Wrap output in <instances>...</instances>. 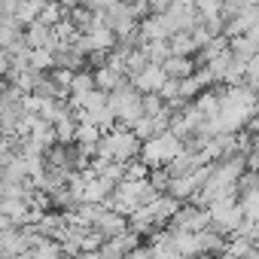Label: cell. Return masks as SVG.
Returning <instances> with one entry per match:
<instances>
[{
  "instance_id": "obj_7",
  "label": "cell",
  "mask_w": 259,
  "mask_h": 259,
  "mask_svg": "<svg viewBox=\"0 0 259 259\" xmlns=\"http://www.w3.org/2000/svg\"><path fill=\"white\" fill-rule=\"evenodd\" d=\"M95 232H98L104 241H113V238H119V235L128 232V217L119 213V210H113V207H107V213L101 217V223L95 226Z\"/></svg>"
},
{
  "instance_id": "obj_3",
  "label": "cell",
  "mask_w": 259,
  "mask_h": 259,
  "mask_svg": "<svg viewBox=\"0 0 259 259\" xmlns=\"http://www.w3.org/2000/svg\"><path fill=\"white\" fill-rule=\"evenodd\" d=\"M186 150V144L174 135V132H165L153 141H144V150H141V162H147L150 168H168L180 153Z\"/></svg>"
},
{
  "instance_id": "obj_15",
  "label": "cell",
  "mask_w": 259,
  "mask_h": 259,
  "mask_svg": "<svg viewBox=\"0 0 259 259\" xmlns=\"http://www.w3.org/2000/svg\"><path fill=\"white\" fill-rule=\"evenodd\" d=\"M43 7H46V0H22L19 10H16V19L28 28V25H34V22H40Z\"/></svg>"
},
{
  "instance_id": "obj_22",
  "label": "cell",
  "mask_w": 259,
  "mask_h": 259,
  "mask_svg": "<svg viewBox=\"0 0 259 259\" xmlns=\"http://www.w3.org/2000/svg\"><path fill=\"white\" fill-rule=\"evenodd\" d=\"M19 259H31V256H28V253H25V256H19Z\"/></svg>"
},
{
  "instance_id": "obj_17",
  "label": "cell",
  "mask_w": 259,
  "mask_h": 259,
  "mask_svg": "<svg viewBox=\"0 0 259 259\" xmlns=\"http://www.w3.org/2000/svg\"><path fill=\"white\" fill-rule=\"evenodd\" d=\"M98 82H95V70H79L73 76V85H70V98H85L89 92H95Z\"/></svg>"
},
{
  "instance_id": "obj_19",
  "label": "cell",
  "mask_w": 259,
  "mask_h": 259,
  "mask_svg": "<svg viewBox=\"0 0 259 259\" xmlns=\"http://www.w3.org/2000/svg\"><path fill=\"white\" fill-rule=\"evenodd\" d=\"M247 168L259 174V150H250V153H247Z\"/></svg>"
},
{
  "instance_id": "obj_21",
  "label": "cell",
  "mask_w": 259,
  "mask_h": 259,
  "mask_svg": "<svg viewBox=\"0 0 259 259\" xmlns=\"http://www.w3.org/2000/svg\"><path fill=\"white\" fill-rule=\"evenodd\" d=\"M232 4H238V7H250V0H232Z\"/></svg>"
},
{
  "instance_id": "obj_9",
  "label": "cell",
  "mask_w": 259,
  "mask_h": 259,
  "mask_svg": "<svg viewBox=\"0 0 259 259\" xmlns=\"http://www.w3.org/2000/svg\"><path fill=\"white\" fill-rule=\"evenodd\" d=\"M95 82H98V89L101 92H116L119 85H125V82H132L128 79V73L125 70H119V67H113V64H104V67H98L95 70Z\"/></svg>"
},
{
  "instance_id": "obj_11",
  "label": "cell",
  "mask_w": 259,
  "mask_h": 259,
  "mask_svg": "<svg viewBox=\"0 0 259 259\" xmlns=\"http://www.w3.org/2000/svg\"><path fill=\"white\" fill-rule=\"evenodd\" d=\"M229 52L235 55V64L247 70V64L259 55V46L253 43V37H247V34H244V37H232V40H229Z\"/></svg>"
},
{
  "instance_id": "obj_2",
  "label": "cell",
  "mask_w": 259,
  "mask_h": 259,
  "mask_svg": "<svg viewBox=\"0 0 259 259\" xmlns=\"http://www.w3.org/2000/svg\"><path fill=\"white\" fill-rule=\"evenodd\" d=\"M110 110L116 113V119L128 128H135L147 113H144V92L135 82H125L116 92H110Z\"/></svg>"
},
{
  "instance_id": "obj_1",
  "label": "cell",
  "mask_w": 259,
  "mask_h": 259,
  "mask_svg": "<svg viewBox=\"0 0 259 259\" xmlns=\"http://www.w3.org/2000/svg\"><path fill=\"white\" fill-rule=\"evenodd\" d=\"M141 150H144V141L122 122H116V128L107 132L104 141H101V156L110 159V162H122V165L141 159Z\"/></svg>"
},
{
  "instance_id": "obj_8",
  "label": "cell",
  "mask_w": 259,
  "mask_h": 259,
  "mask_svg": "<svg viewBox=\"0 0 259 259\" xmlns=\"http://www.w3.org/2000/svg\"><path fill=\"white\" fill-rule=\"evenodd\" d=\"M144 95H156V92H162V85L168 82V73H165V67L162 64H150L147 70H141L135 79H132Z\"/></svg>"
},
{
  "instance_id": "obj_18",
  "label": "cell",
  "mask_w": 259,
  "mask_h": 259,
  "mask_svg": "<svg viewBox=\"0 0 259 259\" xmlns=\"http://www.w3.org/2000/svg\"><path fill=\"white\" fill-rule=\"evenodd\" d=\"M238 201H241V207H244L247 223H259V189L250 192V195H244V198H238Z\"/></svg>"
},
{
  "instance_id": "obj_16",
  "label": "cell",
  "mask_w": 259,
  "mask_h": 259,
  "mask_svg": "<svg viewBox=\"0 0 259 259\" xmlns=\"http://www.w3.org/2000/svg\"><path fill=\"white\" fill-rule=\"evenodd\" d=\"M141 49H144V55H147L153 64H165V61L174 55V49H171V43H168V40H156V43H147V40H144V46H141Z\"/></svg>"
},
{
  "instance_id": "obj_5",
  "label": "cell",
  "mask_w": 259,
  "mask_h": 259,
  "mask_svg": "<svg viewBox=\"0 0 259 259\" xmlns=\"http://www.w3.org/2000/svg\"><path fill=\"white\" fill-rule=\"evenodd\" d=\"M168 229L198 235V232L210 229V207H201V204H186V207H180V210H177V217L171 220V226H168Z\"/></svg>"
},
{
  "instance_id": "obj_14",
  "label": "cell",
  "mask_w": 259,
  "mask_h": 259,
  "mask_svg": "<svg viewBox=\"0 0 259 259\" xmlns=\"http://www.w3.org/2000/svg\"><path fill=\"white\" fill-rule=\"evenodd\" d=\"M171 49H174V55H189V58H198V52H201V43L189 34V31H183V34H174L171 40Z\"/></svg>"
},
{
  "instance_id": "obj_13",
  "label": "cell",
  "mask_w": 259,
  "mask_h": 259,
  "mask_svg": "<svg viewBox=\"0 0 259 259\" xmlns=\"http://www.w3.org/2000/svg\"><path fill=\"white\" fill-rule=\"evenodd\" d=\"M141 37L147 43H156V40H171V31H168V25H165L162 16H147L141 22Z\"/></svg>"
},
{
  "instance_id": "obj_6",
  "label": "cell",
  "mask_w": 259,
  "mask_h": 259,
  "mask_svg": "<svg viewBox=\"0 0 259 259\" xmlns=\"http://www.w3.org/2000/svg\"><path fill=\"white\" fill-rule=\"evenodd\" d=\"M25 40H28V46H31V49H52V52H58V49H61L58 31H55V28H49V25H43V22L28 25V28H25Z\"/></svg>"
},
{
  "instance_id": "obj_4",
  "label": "cell",
  "mask_w": 259,
  "mask_h": 259,
  "mask_svg": "<svg viewBox=\"0 0 259 259\" xmlns=\"http://www.w3.org/2000/svg\"><path fill=\"white\" fill-rule=\"evenodd\" d=\"M244 223H247V217H244V207H241L238 195H226V198L210 204V226L220 229L223 235H235Z\"/></svg>"
},
{
  "instance_id": "obj_23",
  "label": "cell",
  "mask_w": 259,
  "mask_h": 259,
  "mask_svg": "<svg viewBox=\"0 0 259 259\" xmlns=\"http://www.w3.org/2000/svg\"><path fill=\"white\" fill-rule=\"evenodd\" d=\"M256 113H259V110H256Z\"/></svg>"
},
{
  "instance_id": "obj_20",
  "label": "cell",
  "mask_w": 259,
  "mask_h": 259,
  "mask_svg": "<svg viewBox=\"0 0 259 259\" xmlns=\"http://www.w3.org/2000/svg\"><path fill=\"white\" fill-rule=\"evenodd\" d=\"M58 4H61L64 10H76V7H82V0H58Z\"/></svg>"
},
{
  "instance_id": "obj_10",
  "label": "cell",
  "mask_w": 259,
  "mask_h": 259,
  "mask_svg": "<svg viewBox=\"0 0 259 259\" xmlns=\"http://www.w3.org/2000/svg\"><path fill=\"white\" fill-rule=\"evenodd\" d=\"M162 67H165V73H168L171 79H189V76L198 73L201 64H198L195 58H189V55H171Z\"/></svg>"
},
{
  "instance_id": "obj_12",
  "label": "cell",
  "mask_w": 259,
  "mask_h": 259,
  "mask_svg": "<svg viewBox=\"0 0 259 259\" xmlns=\"http://www.w3.org/2000/svg\"><path fill=\"white\" fill-rule=\"evenodd\" d=\"M28 256H31V259H67L64 244H61L58 238H40V241L28 250Z\"/></svg>"
}]
</instances>
